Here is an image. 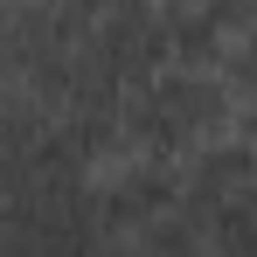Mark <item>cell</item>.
Returning a JSON list of instances; mask_svg holds the SVG:
<instances>
[{"label":"cell","mask_w":257,"mask_h":257,"mask_svg":"<svg viewBox=\"0 0 257 257\" xmlns=\"http://www.w3.org/2000/svg\"><path fill=\"white\" fill-rule=\"evenodd\" d=\"M236 132V104L215 70H188V63H167L153 70L146 84L125 90L118 104V153L111 160H160V167H181L188 153H202L215 139Z\"/></svg>","instance_id":"6da1fadb"},{"label":"cell","mask_w":257,"mask_h":257,"mask_svg":"<svg viewBox=\"0 0 257 257\" xmlns=\"http://www.w3.org/2000/svg\"><path fill=\"white\" fill-rule=\"evenodd\" d=\"M97 202L90 174H42L14 195H0V257H97Z\"/></svg>","instance_id":"7a4b0ae2"},{"label":"cell","mask_w":257,"mask_h":257,"mask_svg":"<svg viewBox=\"0 0 257 257\" xmlns=\"http://www.w3.org/2000/svg\"><path fill=\"white\" fill-rule=\"evenodd\" d=\"M90 202H97L104 236H125V229L174 209V167H160V160H104L90 174Z\"/></svg>","instance_id":"3957f363"},{"label":"cell","mask_w":257,"mask_h":257,"mask_svg":"<svg viewBox=\"0 0 257 257\" xmlns=\"http://www.w3.org/2000/svg\"><path fill=\"white\" fill-rule=\"evenodd\" d=\"M215 77H222V90H229V104H236V132L250 139V132H257V14L222 42Z\"/></svg>","instance_id":"277c9868"},{"label":"cell","mask_w":257,"mask_h":257,"mask_svg":"<svg viewBox=\"0 0 257 257\" xmlns=\"http://www.w3.org/2000/svg\"><path fill=\"white\" fill-rule=\"evenodd\" d=\"M97 257H209V250L188 229V215L167 209V215H153V222H139V229H125V236H104Z\"/></svg>","instance_id":"5b68a950"}]
</instances>
